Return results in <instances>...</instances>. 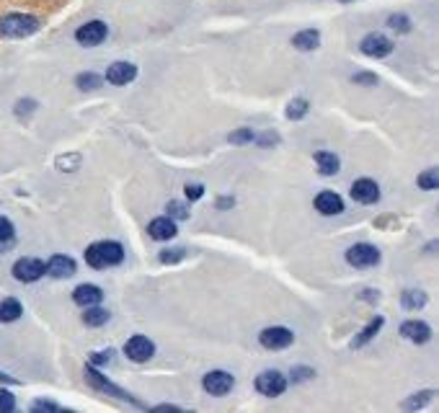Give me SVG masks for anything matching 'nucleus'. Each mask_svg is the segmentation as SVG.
I'll return each instance as SVG.
<instances>
[{
    "mask_svg": "<svg viewBox=\"0 0 439 413\" xmlns=\"http://www.w3.org/2000/svg\"><path fill=\"white\" fill-rule=\"evenodd\" d=\"M122 261H124V248L117 240H99L85 248V264L93 269L119 267Z\"/></svg>",
    "mask_w": 439,
    "mask_h": 413,
    "instance_id": "obj_1",
    "label": "nucleus"
},
{
    "mask_svg": "<svg viewBox=\"0 0 439 413\" xmlns=\"http://www.w3.org/2000/svg\"><path fill=\"white\" fill-rule=\"evenodd\" d=\"M39 19L31 13H6L0 19V37L3 39H26L39 31Z\"/></svg>",
    "mask_w": 439,
    "mask_h": 413,
    "instance_id": "obj_2",
    "label": "nucleus"
},
{
    "mask_svg": "<svg viewBox=\"0 0 439 413\" xmlns=\"http://www.w3.org/2000/svg\"><path fill=\"white\" fill-rule=\"evenodd\" d=\"M292 341L295 333L290 328H284V326H272V328H264L258 333V344L269 351L287 349V346H292Z\"/></svg>",
    "mask_w": 439,
    "mask_h": 413,
    "instance_id": "obj_3",
    "label": "nucleus"
},
{
    "mask_svg": "<svg viewBox=\"0 0 439 413\" xmlns=\"http://www.w3.org/2000/svg\"><path fill=\"white\" fill-rule=\"evenodd\" d=\"M85 380H88V385L96 387V390H101V393H109V395H114V398H119V401H129V403L140 405V401H135L127 390H122V387H117L114 382H109V380L99 372V367H93V364L85 367Z\"/></svg>",
    "mask_w": 439,
    "mask_h": 413,
    "instance_id": "obj_4",
    "label": "nucleus"
},
{
    "mask_svg": "<svg viewBox=\"0 0 439 413\" xmlns=\"http://www.w3.org/2000/svg\"><path fill=\"white\" fill-rule=\"evenodd\" d=\"M347 261L354 269H370L380 264V251L372 243H354L347 251Z\"/></svg>",
    "mask_w": 439,
    "mask_h": 413,
    "instance_id": "obj_5",
    "label": "nucleus"
},
{
    "mask_svg": "<svg viewBox=\"0 0 439 413\" xmlns=\"http://www.w3.org/2000/svg\"><path fill=\"white\" fill-rule=\"evenodd\" d=\"M201 387L210 395H215V398H222V395H228L235 387V377L225 372V369H212V372L201 377Z\"/></svg>",
    "mask_w": 439,
    "mask_h": 413,
    "instance_id": "obj_6",
    "label": "nucleus"
},
{
    "mask_svg": "<svg viewBox=\"0 0 439 413\" xmlns=\"http://www.w3.org/2000/svg\"><path fill=\"white\" fill-rule=\"evenodd\" d=\"M256 390L266 398H276V395H282L287 390V377L282 372H276V369H266L261 375L256 377Z\"/></svg>",
    "mask_w": 439,
    "mask_h": 413,
    "instance_id": "obj_7",
    "label": "nucleus"
},
{
    "mask_svg": "<svg viewBox=\"0 0 439 413\" xmlns=\"http://www.w3.org/2000/svg\"><path fill=\"white\" fill-rule=\"evenodd\" d=\"M106 37H109V26L103 21H88L75 31V42L83 47H99Z\"/></svg>",
    "mask_w": 439,
    "mask_h": 413,
    "instance_id": "obj_8",
    "label": "nucleus"
},
{
    "mask_svg": "<svg viewBox=\"0 0 439 413\" xmlns=\"http://www.w3.org/2000/svg\"><path fill=\"white\" fill-rule=\"evenodd\" d=\"M13 276L28 285V282H37L44 276V261H39V258H31V256H24L19 258L16 264H13Z\"/></svg>",
    "mask_w": 439,
    "mask_h": 413,
    "instance_id": "obj_9",
    "label": "nucleus"
},
{
    "mask_svg": "<svg viewBox=\"0 0 439 413\" xmlns=\"http://www.w3.org/2000/svg\"><path fill=\"white\" fill-rule=\"evenodd\" d=\"M359 49H362V55L380 60V57L390 55L395 49V44L388 37H383V34H367V37L359 42Z\"/></svg>",
    "mask_w": 439,
    "mask_h": 413,
    "instance_id": "obj_10",
    "label": "nucleus"
},
{
    "mask_svg": "<svg viewBox=\"0 0 439 413\" xmlns=\"http://www.w3.org/2000/svg\"><path fill=\"white\" fill-rule=\"evenodd\" d=\"M124 354H127L132 362L142 364V362H147V359L156 354V344L147 339V336H132V339L124 344Z\"/></svg>",
    "mask_w": 439,
    "mask_h": 413,
    "instance_id": "obj_11",
    "label": "nucleus"
},
{
    "mask_svg": "<svg viewBox=\"0 0 439 413\" xmlns=\"http://www.w3.org/2000/svg\"><path fill=\"white\" fill-rule=\"evenodd\" d=\"M351 199L359 204H375L380 202V186L372 178H359L351 184Z\"/></svg>",
    "mask_w": 439,
    "mask_h": 413,
    "instance_id": "obj_12",
    "label": "nucleus"
},
{
    "mask_svg": "<svg viewBox=\"0 0 439 413\" xmlns=\"http://www.w3.org/2000/svg\"><path fill=\"white\" fill-rule=\"evenodd\" d=\"M138 78V65L132 62H114L109 65V70H106V81L111 85H127Z\"/></svg>",
    "mask_w": 439,
    "mask_h": 413,
    "instance_id": "obj_13",
    "label": "nucleus"
},
{
    "mask_svg": "<svg viewBox=\"0 0 439 413\" xmlns=\"http://www.w3.org/2000/svg\"><path fill=\"white\" fill-rule=\"evenodd\" d=\"M44 274L55 276V279H67V276L75 274V261L70 256H63V253H57V256H52L44 264Z\"/></svg>",
    "mask_w": 439,
    "mask_h": 413,
    "instance_id": "obj_14",
    "label": "nucleus"
},
{
    "mask_svg": "<svg viewBox=\"0 0 439 413\" xmlns=\"http://www.w3.org/2000/svg\"><path fill=\"white\" fill-rule=\"evenodd\" d=\"M176 220H171L168 214L165 217H156V220H150V225H147V235L153 240H171L176 238Z\"/></svg>",
    "mask_w": 439,
    "mask_h": 413,
    "instance_id": "obj_15",
    "label": "nucleus"
},
{
    "mask_svg": "<svg viewBox=\"0 0 439 413\" xmlns=\"http://www.w3.org/2000/svg\"><path fill=\"white\" fill-rule=\"evenodd\" d=\"M315 210H318L320 214H326V217L341 214V212H344V199L333 192H320L318 196H315Z\"/></svg>",
    "mask_w": 439,
    "mask_h": 413,
    "instance_id": "obj_16",
    "label": "nucleus"
},
{
    "mask_svg": "<svg viewBox=\"0 0 439 413\" xmlns=\"http://www.w3.org/2000/svg\"><path fill=\"white\" fill-rule=\"evenodd\" d=\"M401 336L413 344H426L431 339V328L424 321H406L401 326Z\"/></svg>",
    "mask_w": 439,
    "mask_h": 413,
    "instance_id": "obj_17",
    "label": "nucleus"
},
{
    "mask_svg": "<svg viewBox=\"0 0 439 413\" xmlns=\"http://www.w3.org/2000/svg\"><path fill=\"white\" fill-rule=\"evenodd\" d=\"M73 300L75 305H81V307H91V305H101L103 292H101V287L96 285H81L73 289Z\"/></svg>",
    "mask_w": 439,
    "mask_h": 413,
    "instance_id": "obj_18",
    "label": "nucleus"
},
{
    "mask_svg": "<svg viewBox=\"0 0 439 413\" xmlns=\"http://www.w3.org/2000/svg\"><path fill=\"white\" fill-rule=\"evenodd\" d=\"M292 44H295V49H300V52H313V49H318L320 47L318 28H305V31H297V34L292 37Z\"/></svg>",
    "mask_w": 439,
    "mask_h": 413,
    "instance_id": "obj_19",
    "label": "nucleus"
},
{
    "mask_svg": "<svg viewBox=\"0 0 439 413\" xmlns=\"http://www.w3.org/2000/svg\"><path fill=\"white\" fill-rule=\"evenodd\" d=\"M315 165H318V171L323 176H336L341 168V160L339 155H333L329 150H318V153H315Z\"/></svg>",
    "mask_w": 439,
    "mask_h": 413,
    "instance_id": "obj_20",
    "label": "nucleus"
},
{
    "mask_svg": "<svg viewBox=\"0 0 439 413\" xmlns=\"http://www.w3.org/2000/svg\"><path fill=\"white\" fill-rule=\"evenodd\" d=\"M383 323H385V318L383 315H377L375 321L372 323H367L365 328H362V333H359L357 339L351 341V349H362V346H365L367 341H372L377 336V333H380V328H383Z\"/></svg>",
    "mask_w": 439,
    "mask_h": 413,
    "instance_id": "obj_21",
    "label": "nucleus"
},
{
    "mask_svg": "<svg viewBox=\"0 0 439 413\" xmlns=\"http://www.w3.org/2000/svg\"><path fill=\"white\" fill-rule=\"evenodd\" d=\"M21 315H24V307H21L19 300H13V297L0 300V323H13L19 321Z\"/></svg>",
    "mask_w": 439,
    "mask_h": 413,
    "instance_id": "obj_22",
    "label": "nucleus"
},
{
    "mask_svg": "<svg viewBox=\"0 0 439 413\" xmlns=\"http://www.w3.org/2000/svg\"><path fill=\"white\" fill-rule=\"evenodd\" d=\"M109 318H111L109 310H103V307H99V305H91V307H85V312H83V323H85V326H93V328L106 326Z\"/></svg>",
    "mask_w": 439,
    "mask_h": 413,
    "instance_id": "obj_23",
    "label": "nucleus"
},
{
    "mask_svg": "<svg viewBox=\"0 0 439 413\" xmlns=\"http://www.w3.org/2000/svg\"><path fill=\"white\" fill-rule=\"evenodd\" d=\"M401 303L406 310H421V307L426 305V294L421 292V289H406L401 297Z\"/></svg>",
    "mask_w": 439,
    "mask_h": 413,
    "instance_id": "obj_24",
    "label": "nucleus"
},
{
    "mask_svg": "<svg viewBox=\"0 0 439 413\" xmlns=\"http://www.w3.org/2000/svg\"><path fill=\"white\" fill-rule=\"evenodd\" d=\"M310 111V103L305 101V99H292V101L287 103V119H292V121H297V119H302L305 114Z\"/></svg>",
    "mask_w": 439,
    "mask_h": 413,
    "instance_id": "obj_25",
    "label": "nucleus"
},
{
    "mask_svg": "<svg viewBox=\"0 0 439 413\" xmlns=\"http://www.w3.org/2000/svg\"><path fill=\"white\" fill-rule=\"evenodd\" d=\"M101 83H103V78L96 73H81L78 78H75V85H78L81 91H96Z\"/></svg>",
    "mask_w": 439,
    "mask_h": 413,
    "instance_id": "obj_26",
    "label": "nucleus"
},
{
    "mask_svg": "<svg viewBox=\"0 0 439 413\" xmlns=\"http://www.w3.org/2000/svg\"><path fill=\"white\" fill-rule=\"evenodd\" d=\"M419 181V189H424V192H434L439 186V174H437V168H426L424 174L416 178Z\"/></svg>",
    "mask_w": 439,
    "mask_h": 413,
    "instance_id": "obj_27",
    "label": "nucleus"
},
{
    "mask_svg": "<svg viewBox=\"0 0 439 413\" xmlns=\"http://www.w3.org/2000/svg\"><path fill=\"white\" fill-rule=\"evenodd\" d=\"M55 163H57V168H60V171H67V174H73V171H78V168H81V155H78V153H70V155H60Z\"/></svg>",
    "mask_w": 439,
    "mask_h": 413,
    "instance_id": "obj_28",
    "label": "nucleus"
},
{
    "mask_svg": "<svg viewBox=\"0 0 439 413\" xmlns=\"http://www.w3.org/2000/svg\"><path fill=\"white\" fill-rule=\"evenodd\" d=\"M230 142L233 145H248V142H254L256 135H254V129L251 127H243V129H235V132H230Z\"/></svg>",
    "mask_w": 439,
    "mask_h": 413,
    "instance_id": "obj_29",
    "label": "nucleus"
},
{
    "mask_svg": "<svg viewBox=\"0 0 439 413\" xmlns=\"http://www.w3.org/2000/svg\"><path fill=\"white\" fill-rule=\"evenodd\" d=\"M165 210H168V217H171V220H189V207L183 202H176L174 199V202H168Z\"/></svg>",
    "mask_w": 439,
    "mask_h": 413,
    "instance_id": "obj_30",
    "label": "nucleus"
},
{
    "mask_svg": "<svg viewBox=\"0 0 439 413\" xmlns=\"http://www.w3.org/2000/svg\"><path fill=\"white\" fill-rule=\"evenodd\" d=\"M13 235H16L13 222H10L8 217H3V214H0V246H8L10 240H13Z\"/></svg>",
    "mask_w": 439,
    "mask_h": 413,
    "instance_id": "obj_31",
    "label": "nucleus"
},
{
    "mask_svg": "<svg viewBox=\"0 0 439 413\" xmlns=\"http://www.w3.org/2000/svg\"><path fill=\"white\" fill-rule=\"evenodd\" d=\"M10 411H16V395L0 387V413H10Z\"/></svg>",
    "mask_w": 439,
    "mask_h": 413,
    "instance_id": "obj_32",
    "label": "nucleus"
},
{
    "mask_svg": "<svg viewBox=\"0 0 439 413\" xmlns=\"http://www.w3.org/2000/svg\"><path fill=\"white\" fill-rule=\"evenodd\" d=\"M388 26L395 28V31H401V34H406V31H411V21H408V16L398 13V16H390V19H388Z\"/></svg>",
    "mask_w": 439,
    "mask_h": 413,
    "instance_id": "obj_33",
    "label": "nucleus"
},
{
    "mask_svg": "<svg viewBox=\"0 0 439 413\" xmlns=\"http://www.w3.org/2000/svg\"><path fill=\"white\" fill-rule=\"evenodd\" d=\"M183 258H186V248H171V251H163V253H160V261H163V264H179Z\"/></svg>",
    "mask_w": 439,
    "mask_h": 413,
    "instance_id": "obj_34",
    "label": "nucleus"
},
{
    "mask_svg": "<svg viewBox=\"0 0 439 413\" xmlns=\"http://www.w3.org/2000/svg\"><path fill=\"white\" fill-rule=\"evenodd\" d=\"M431 398H434V390H424V393H416L413 398L406 401V408H421L424 403H429Z\"/></svg>",
    "mask_w": 439,
    "mask_h": 413,
    "instance_id": "obj_35",
    "label": "nucleus"
},
{
    "mask_svg": "<svg viewBox=\"0 0 439 413\" xmlns=\"http://www.w3.org/2000/svg\"><path fill=\"white\" fill-rule=\"evenodd\" d=\"M31 411L34 413H60L63 411V405H57V403H52V401H34L31 403Z\"/></svg>",
    "mask_w": 439,
    "mask_h": 413,
    "instance_id": "obj_36",
    "label": "nucleus"
},
{
    "mask_svg": "<svg viewBox=\"0 0 439 413\" xmlns=\"http://www.w3.org/2000/svg\"><path fill=\"white\" fill-rule=\"evenodd\" d=\"M111 354H114L111 349H106V351H93V354H91V364H93V367H103V364H109Z\"/></svg>",
    "mask_w": 439,
    "mask_h": 413,
    "instance_id": "obj_37",
    "label": "nucleus"
},
{
    "mask_svg": "<svg viewBox=\"0 0 439 413\" xmlns=\"http://www.w3.org/2000/svg\"><path fill=\"white\" fill-rule=\"evenodd\" d=\"M315 375L313 369H308V367H295L292 369V382H302V380H310V377Z\"/></svg>",
    "mask_w": 439,
    "mask_h": 413,
    "instance_id": "obj_38",
    "label": "nucleus"
},
{
    "mask_svg": "<svg viewBox=\"0 0 439 413\" xmlns=\"http://www.w3.org/2000/svg\"><path fill=\"white\" fill-rule=\"evenodd\" d=\"M201 196H204V186L201 184H189L186 186V199H201Z\"/></svg>",
    "mask_w": 439,
    "mask_h": 413,
    "instance_id": "obj_39",
    "label": "nucleus"
},
{
    "mask_svg": "<svg viewBox=\"0 0 439 413\" xmlns=\"http://www.w3.org/2000/svg\"><path fill=\"white\" fill-rule=\"evenodd\" d=\"M354 83H357V85H375L377 75H372V73H357V75H354Z\"/></svg>",
    "mask_w": 439,
    "mask_h": 413,
    "instance_id": "obj_40",
    "label": "nucleus"
},
{
    "mask_svg": "<svg viewBox=\"0 0 439 413\" xmlns=\"http://www.w3.org/2000/svg\"><path fill=\"white\" fill-rule=\"evenodd\" d=\"M34 109H37V103L28 101V99H26V101H19V103H16V114H19V117L24 114V111H34Z\"/></svg>",
    "mask_w": 439,
    "mask_h": 413,
    "instance_id": "obj_41",
    "label": "nucleus"
},
{
    "mask_svg": "<svg viewBox=\"0 0 439 413\" xmlns=\"http://www.w3.org/2000/svg\"><path fill=\"white\" fill-rule=\"evenodd\" d=\"M274 142H279V137H276V135H269V132H266V135H261V137H258V145H261V147H266V145H274Z\"/></svg>",
    "mask_w": 439,
    "mask_h": 413,
    "instance_id": "obj_42",
    "label": "nucleus"
},
{
    "mask_svg": "<svg viewBox=\"0 0 439 413\" xmlns=\"http://www.w3.org/2000/svg\"><path fill=\"white\" fill-rule=\"evenodd\" d=\"M0 382H3V385H19V380H13V377L6 375V372H0Z\"/></svg>",
    "mask_w": 439,
    "mask_h": 413,
    "instance_id": "obj_43",
    "label": "nucleus"
},
{
    "mask_svg": "<svg viewBox=\"0 0 439 413\" xmlns=\"http://www.w3.org/2000/svg\"><path fill=\"white\" fill-rule=\"evenodd\" d=\"M230 204H233V199H228V196H222V199L217 202V207L222 210V207H230Z\"/></svg>",
    "mask_w": 439,
    "mask_h": 413,
    "instance_id": "obj_44",
    "label": "nucleus"
},
{
    "mask_svg": "<svg viewBox=\"0 0 439 413\" xmlns=\"http://www.w3.org/2000/svg\"><path fill=\"white\" fill-rule=\"evenodd\" d=\"M156 411H181V408H176V405H158Z\"/></svg>",
    "mask_w": 439,
    "mask_h": 413,
    "instance_id": "obj_45",
    "label": "nucleus"
},
{
    "mask_svg": "<svg viewBox=\"0 0 439 413\" xmlns=\"http://www.w3.org/2000/svg\"><path fill=\"white\" fill-rule=\"evenodd\" d=\"M341 3H351V0H341Z\"/></svg>",
    "mask_w": 439,
    "mask_h": 413,
    "instance_id": "obj_46",
    "label": "nucleus"
}]
</instances>
